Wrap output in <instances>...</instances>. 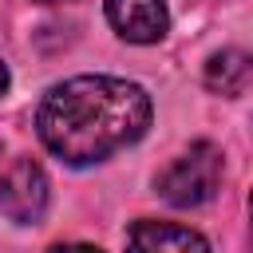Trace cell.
I'll return each instance as SVG.
<instances>
[{"instance_id": "6da1fadb", "label": "cell", "mask_w": 253, "mask_h": 253, "mask_svg": "<svg viewBox=\"0 0 253 253\" xmlns=\"http://www.w3.org/2000/svg\"><path fill=\"white\" fill-rule=\"evenodd\" d=\"M150 126V95L115 75H75L55 87L36 107L40 142L67 166H91L115 150L138 142Z\"/></svg>"}, {"instance_id": "7a4b0ae2", "label": "cell", "mask_w": 253, "mask_h": 253, "mask_svg": "<svg viewBox=\"0 0 253 253\" xmlns=\"http://www.w3.org/2000/svg\"><path fill=\"white\" fill-rule=\"evenodd\" d=\"M217 182H221V150L213 142H194L190 150H182L178 158H170L158 170L154 190L170 206L190 210V206L210 202L217 194Z\"/></svg>"}, {"instance_id": "3957f363", "label": "cell", "mask_w": 253, "mask_h": 253, "mask_svg": "<svg viewBox=\"0 0 253 253\" xmlns=\"http://www.w3.org/2000/svg\"><path fill=\"white\" fill-rule=\"evenodd\" d=\"M47 198H51V186H47V174L40 162L32 158H16L4 174H0V213L16 225H36L43 213H47Z\"/></svg>"}, {"instance_id": "277c9868", "label": "cell", "mask_w": 253, "mask_h": 253, "mask_svg": "<svg viewBox=\"0 0 253 253\" xmlns=\"http://www.w3.org/2000/svg\"><path fill=\"white\" fill-rule=\"evenodd\" d=\"M107 20L126 43H158L170 28L166 0H107Z\"/></svg>"}, {"instance_id": "5b68a950", "label": "cell", "mask_w": 253, "mask_h": 253, "mask_svg": "<svg viewBox=\"0 0 253 253\" xmlns=\"http://www.w3.org/2000/svg\"><path fill=\"white\" fill-rule=\"evenodd\" d=\"M126 253H210V241L190 225L142 217L126 229Z\"/></svg>"}, {"instance_id": "8992f818", "label": "cell", "mask_w": 253, "mask_h": 253, "mask_svg": "<svg viewBox=\"0 0 253 253\" xmlns=\"http://www.w3.org/2000/svg\"><path fill=\"white\" fill-rule=\"evenodd\" d=\"M202 83H206V91L225 95V99H237V95L253 91V55H249V51H241V47L213 51V55L206 59Z\"/></svg>"}, {"instance_id": "52a82bcc", "label": "cell", "mask_w": 253, "mask_h": 253, "mask_svg": "<svg viewBox=\"0 0 253 253\" xmlns=\"http://www.w3.org/2000/svg\"><path fill=\"white\" fill-rule=\"evenodd\" d=\"M47 253H103L99 245H83V241H63V245H51Z\"/></svg>"}, {"instance_id": "ba28073f", "label": "cell", "mask_w": 253, "mask_h": 253, "mask_svg": "<svg viewBox=\"0 0 253 253\" xmlns=\"http://www.w3.org/2000/svg\"><path fill=\"white\" fill-rule=\"evenodd\" d=\"M4 91H8V67L0 63V95H4Z\"/></svg>"}, {"instance_id": "9c48e42d", "label": "cell", "mask_w": 253, "mask_h": 253, "mask_svg": "<svg viewBox=\"0 0 253 253\" xmlns=\"http://www.w3.org/2000/svg\"><path fill=\"white\" fill-rule=\"evenodd\" d=\"M249 241H253V198H249Z\"/></svg>"}, {"instance_id": "30bf717a", "label": "cell", "mask_w": 253, "mask_h": 253, "mask_svg": "<svg viewBox=\"0 0 253 253\" xmlns=\"http://www.w3.org/2000/svg\"><path fill=\"white\" fill-rule=\"evenodd\" d=\"M43 4H63V0H43Z\"/></svg>"}]
</instances>
